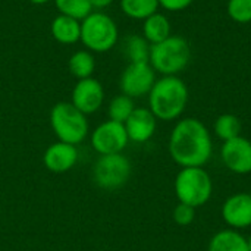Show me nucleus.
Masks as SVG:
<instances>
[{
  "instance_id": "1",
  "label": "nucleus",
  "mask_w": 251,
  "mask_h": 251,
  "mask_svg": "<svg viewBox=\"0 0 251 251\" xmlns=\"http://www.w3.org/2000/svg\"><path fill=\"white\" fill-rule=\"evenodd\" d=\"M169 154L181 168H203L213 154V141L206 125L196 118L178 121L169 137Z\"/></svg>"
},
{
  "instance_id": "2",
  "label": "nucleus",
  "mask_w": 251,
  "mask_h": 251,
  "mask_svg": "<svg viewBox=\"0 0 251 251\" xmlns=\"http://www.w3.org/2000/svg\"><path fill=\"white\" fill-rule=\"evenodd\" d=\"M188 87L178 75L156 79L149 93V109L157 121H176L188 104Z\"/></svg>"
},
{
  "instance_id": "3",
  "label": "nucleus",
  "mask_w": 251,
  "mask_h": 251,
  "mask_svg": "<svg viewBox=\"0 0 251 251\" xmlns=\"http://www.w3.org/2000/svg\"><path fill=\"white\" fill-rule=\"evenodd\" d=\"M191 60V47L188 41L179 35H171L169 38L150 46L149 63L162 76L178 75L182 72Z\"/></svg>"
},
{
  "instance_id": "4",
  "label": "nucleus",
  "mask_w": 251,
  "mask_h": 251,
  "mask_svg": "<svg viewBox=\"0 0 251 251\" xmlns=\"http://www.w3.org/2000/svg\"><path fill=\"white\" fill-rule=\"evenodd\" d=\"M50 126L57 141L78 146L90 134L87 115L71 101H59L50 110Z\"/></svg>"
},
{
  "instance_id": "5",
  "label": "nucleus",
  "mask_w": 251,
  "mask_h": 251,
  "mask_svg": "<svg viewBox=\"0 0 251 251\" xmlns=\"http://www.w3.org/2000/svg\"><path fill=\"white\" fill-rule=\"evenodd\" d=\"M119 38V29L112 16L101 10H93L81 21L79 41L88 51L104 53L112 50Z\"/></svg>"
},
{
  "instance_id": "6",
  "label": "nucleus",
  "mask_w": 251,
  "mask_h": 251,
  "mask_svg": "<svg viewBox=\"0 0 251 251\" xmlns=\"http://www.w3.org/2000/svg\"><path fill=\"white\" fill-rule=\"evenodd\" d=\"M213 193L210 175L203 168H182L175 178V194L179 203L194 209L204 206Z\"/></svg>"
},
{
  "instance_id": "7",
  "label": "nucleus",
  "mask_w": 251,
  "mask_h": 251,
  "mask_svg": "<svg viewBox=\"0 0 251 251\" xmlns=\"http://www.w3.org/2000/svg\"><path fill=\"white\" fill-rule=\"evenodd\" d=\"M132 166L124 153L100 156L93 165V181L106 191L122 188L131 178Z\"/></svg>"
},
{
  "instance_id": "8",
  "label": "nucleus",
  "mask_w": 251,
  "mask_h": 251,
  "mask_svg": "<svg viewBox=\"0 0 251 251\" xmlns=\"http://www.w3.org/2000/svg\"><path fill=\"white\" fill-rule=\"evenodd\" d=\"M90 140L93 150L99 153V156L122 153L129 143L125 125L110 119L97 125L91 132Z\"/></svg>"
},
{
  "instance_id": "9",
  "label": "nucleus",
  "mask_w": 251,
  "mask_h": 251,
  "mask_svg": "<svg viewBox=\"0 0 251 251\" xmlns=\"http://www.w3.org/2000/svg\"><path fill=\"white\" fill-rule=\"evenodd\" d=\"M156 79V71L149 62H135L128 63V66L124 69L119 87L122 94L131 99H138L143 96H149Z\"/></svg>"
},
{
  "instance_id": "10",
  "label": "nucleus",
  "mask_w": 251,
  "mask_h": 251,
  "mask_svg": "<svg viewBox=\"0 0 251 251\" xmlns=\"http://www.w3.org/2000/svg\"><path fill=\"white\" fill-rule=\"evenodd\" d=\"M71 103L84 115L100 110L104 103V88L101 82L93 76L78 79L71 94Z\"/></svg>"
},
{
  "instance_id": "11",
  "label": "nucleus",
  "mask_w": 251,
  "mask_h": 251,
  "mask_svg": "<svg viewBox=\"0 0 251 251\" xmlns=\"http://www.w3.org/2000/svg\"><path fill=\"white\" fill-rule=\"evenodd\" d=\"M224 165L234 174L247 175L251 172V141L244 137H235L224 141L221 149Z\"/></svg>"
},
{
  "instance_id": "12",
  "label": "nucleus",
  "mask_w": 251,
  "mask_h": 251,
  "mask_svg": "<svg viewBox=\"0 0 251 251\" xmlns=\"http://www.w3.org/2000/svg\"><path fill=\"white\" fill-rule=\"evenodd\" d=\"M79 153L76 146L56 141L46 149L43 154V163L46 169L53 174H66L76 165Z\"/></svg>"
},
{
  "instance_id": "13",
  "label": "nucleus",
  "mask_w": 251,
  "mask_h": 251,
  "mask_svg": "<svg viewBox=\"0 0 251 251\" xmlns=\"http://www.w3.org/2000/svg\"><path fill=\"white\" fill-rule=\"evenodd\" d=\"M222 218L232 229L251 226V197L249 193H238L228 197L222 206Z\"/></svg>"
},
{
  "instance_id": "14",
  "label": "nucleus",
  "mask_w": 251,
  "mask_h": 251,
  "mask_svg": "<svg viewBox=\"0 0 251 251\" xmlns=\"http://www.w3.org/2000/svg\"><path fill=\"white\" fill-rule=\"evenodd\" d=\"M124 125L129 141L143 144L153 138L157 128V119L149 107H135Z\"/></svg>"
},
{
  "instance_id": "15",
  "label": "nucleus",
  "mask_w": 251,
  "mask_h": 251,
  "mask_svg": "<svg viewBox=\"0 0 251 251\" xmlns=\"http://www.w3.org/2000/svg\"><path fill=\"white\" fill-rule=\"evenodd\" d=\"M51 37L60 44H75L81 38V21L66 15H57L50 25Z\"/></svg>"
},
{
  "instance_id": "16",
  "label": "nucleus",
  "mask_w": 251,
  "mask_h": 251,
  "mask_svg": "<svg viewBox=\"0 0 251 251\" xmlns=\"http://www.w3.org/2000/svg\"><path fill=\"white\" fill-rule=\"evenodd\" d=\"M172 35V26L166 15L156 12L143 21V37L150 46L157 44Z\"/></svg>"
},
{
  "instance_id": "17",
  "label": "nucleus",
  "mask_w": 251,
  "mask_h": 251,
  "mask_svg": "<svg viewBox=\"0 0 251 251\" xmlns=\"http://www.w3.org/2000/svg\"><path fill=\"white\" fill-rule=\"evenodd\" d=\"M207 251H249L247 238L237 229H224L212 237Z\"/></svg>"
},
{
  "instance_id": "18",
  "label": "nucleus",
  "mask_w": 251,
  "mask_h": 251,
  "mask_svg": "<svg viewBox=\"0 0 251 251\" xmlns=\"http://www.w3.org/2000/svg\"><path fill=\"white\" fill-rule=\"evenodd\" d=\"M68 68H69V72L76 79H85V78L93 76L96 71V59L91 51L78 50L69 57Z\"/></svg>"
},
{
  "instance_id": "19",
  "label": "nucleus",
  "mask_w": 251,
  "mask_h": 251,
  "mask_svg": "<svg viewBox=\"0 0 251 251\" xmlns=\"http://www.w3.org/2000/svg\"><path fill=\"white\" fill-rule=\"evenodd\" d=\"M121 10L131 19L144 21L159 12V0H121Z\"/></svg>"
},
{
  "instance_id": "20",
  "label": "nucleus",
  "mask_w": 251,
  "mask_h": 251,
  "mask_svg": "<svg viewBox=\"0 0 251 251\" xmlns=\"http://www.w3.org/2000/svg\"><path fill=\"white\" fill-rule=\"evenodd\" d=\"M241 121L238 119V116L232 115V113H224L221 115L213 125V131L216 134L218 138H221L222 141H228L232 140L235 137L241 135Z\"/></svg>"
},
{
  "instance_id": "21",
  "label": "nucleus",
  "mask_w": 251,
  "mask_h": 251,
  "mask_svg": "<svg viewBox=\"0 0 251 251\" xmlns=\"http://www.w3.org/2000/svg\"><path fill=\"white\" fill-rule=\"evenodd\" d=\"M134 109H135L134 99H131L125 94H119L110 100V103L107 106V115H109L110 121L125 124V121L131 116Z\"/></svg>"
},
{
  "instance_id": "22",
  "label": "nucleus",
  "mask_w": 251,
  "mask_h": 251,
  "mask_svg": "<svg viewBox=\"0 0 251 251\" xmlns=\"http://www.w3.org/2000/svg\"><path fill=\"white\" fill-rule=\"evenodd\" d=\"M125 53L129 59V63L135 62H149L150 56V43L143 35H131L125 41Z\"/></svg>"
},
{
  "instance_id": "23",
  "label": "nucleus",
  "mask_w": 251,
  "mask_h": 251,
  "mask_svg": "<svg viewBox=\"0 0 251 251\" xmlns=\"http://www.w3.org/2000/svg\"><path fill=\"white\" fill-rule=\"evenodd\" d=\"M53 1L60 15H66L78 21L85 19L93 12L90 0H53Z\"/></svg>"
},
{
  "instance_id": "24",
  "label": "nucleus",
  "mask_w": 251,
  "mask_h": 251,
  "mask_svg": "<svg viewBox=\"0 0 251 251\" xmlns=\"http://www.w3.org/2000/svg\"><path fill=\"white\" fill-rule=\"evenodd\" d=\"M228 15L238 24L251 22V0H228Z\"/></svg>"
},
{
  "instance_id": "25",
  "label": "nucleus",
  "mask_w": 251,
  "mask_h": 251,
  "mask_svg": "<svg viewBox=\"0 0 251 251\" xmlns=\"http://www.w3.org/2000/svg\"><path fill=\"white\" fill-rule=\"evenodd\" d=\"M174 221L179 225V226H188L194 222L196 219V209L193 206L179 203L175 209H174Z\"/></svg>"
},
{
  "instance_id": "26",
  "label": "nucleus",
  "mask_w": 251,
  "mask_h": 251,
  "mask_svg": "<svg viewBox=\"0 0 251 251\" xmlns=\"http://www.w3.org/2000/svg\"><path fill=\"white\" fill-rule=\"evenodd\" d=\"M194 0H159V6L169 12H181L193 4Z\"/></svg>"
},
{
  "instance_id": "27",
  "label": "nucleus",
  "mask_w": 251,
  "mask_h": 251,
  "mask_svg": "<svg viewBox=\"0 0 251 251\" xmlns=\"http://www.w3.org/2000/svg\"><path fill=\"white\" fill-rule=\"evenodd\" d=\"M113 1H115V0H90L93 10H94V9H106V7H109Z\"/></svg>"
},
{
  "instance_id": "28",
  "label": "nucleus",
  "mask_w": 251,
  "mask_h": 251,
  "mask_svg": "<svg viewBox=\"0 0 251 251\" xmlns=\"http://www.w3.org/2000/svg\"><path fill=\"white\" fill-rule=\"evenodd\" d=\"M29 3H32V4H46V3H49L50 0H28Z\"/></svg>"
},
{
  "instance_id": "29",
  "label": "nucleus",
  "mask_w": 251,
  "mask_h": 251,
  "mask_svg": "<svg viewBox=\"0 0 251 251\" xmlns=\"http://www.w3.org/2000/svg\"><path fill=\"white\" fill-rule=\"evenodd\" d=\"M247 246H249V251H251V235L250 238H247Z\"/></svg>"
},
{
  "instance_id": "30",
  "label": "nucleus",
  "mask_w": 251,
  "mask_h": 251,
  "mask_svg": "<svg viewBox=\"0 0 251 251\" xmlns=\"http://www.w3.org/2000/svg\"><path fill=\"white\" fill-rule=\"evenodd\" d=\"M249 194H250V197H251V191H250V193H249Z\"/></svg>"
}]
</instances>
